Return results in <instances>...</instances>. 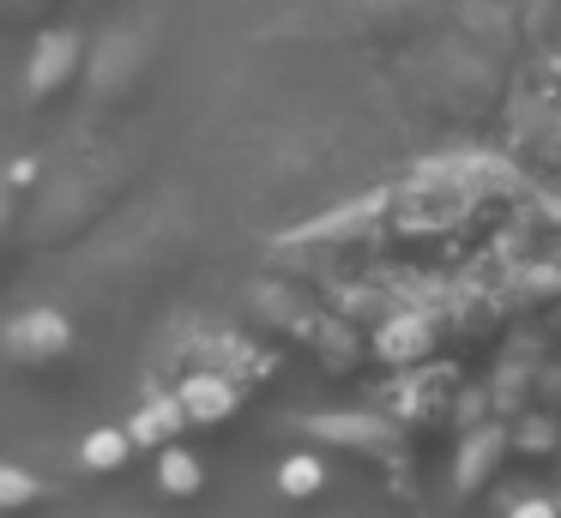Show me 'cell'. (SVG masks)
<instances>
[{"label": "cell", "instance_id": "52a82bcc", "mask_svg": "<svg viewBox=\"0 0 561 518\" xmlns=\"http://www.w3.org/2000/svg\"><path fill=\"white\" fill-rule=\"evenodd\" d=\"M127 452H134L127 428H91L85 440H79V464H85V470H122Z\"/></svg>", "mask_w": 561, "mask_h": 518}, {"label": "cell", "instance_id": "8fae6325", "mask_svg": "<svg viewBox=\"0 0 561 518\" xmlns=\"http://www.w3.org/2000/svg\"><path fill=\"white\" fill-rule=\"evenodd\" d=\"M416 344H423V332H416V325H392V332H380V349H399V356H411Z\"/></svg>", "mask_w": 561, "mask_h": 518}, {"label": "cell", "instance_id": "7a4b0ae2", "mask_svg": "<svg viewBox=\"0 0 561 518\" xmlns=\"http://www.w3.org/2000/svg\"><path fill=\"white\" fill-rule=\"evenodd\" d=\"M182 410H187V422H230L236 416V404H242V392H236V380L230 373H218V368H194L182 380Z\"/></svg>", "mask_w": 561, "mask_h": 518}, {"label": "cell", "instance_id": "6da1fadb", "mask_svg": "<svg viewBox=\"0 0 561 518\" xmlns=\"http://www.w3.org/2000/svg\"><path fill=\"white\" fill-rule=\"evenodd\" d=\"M67 344H73V325H67L61 308H31L7 325V349H13L19 361H49V356H61Z\"/></svg>", "mask_w": 561, "mask_h": 518}, {"label": "cell", "instance_id": "8992f818", "mask_svg": "<svg viewBox=\"0 0 561 518\" xmlns=\"http://www.w3.org/2000/svg\"><path fill=\"white\" fill-rule=\"evenodd\" d=\"M327 488V464H320L314 452H290L278 464V494L284 500H308V494H320Z\"/></svg>", "mask_w": 561, "mask_h": 518}, {"label": "cell", "instance_id": "5b68a950", "mask_svg": "<svg viewBox=\"0 0 561 518\" xmlns=\"http://www.w3.org/2000/svg\"><path fill=\"white\" fill-rule=\"evenodd\" d=\"M182 422H187L182 398H146V404L134 410V422H127V440L134 446H170Z\"/></svg>", "mask_w": 561, "mask_h": 518}, {"label": "cell", "instance_id": "9c48e42d", "mask_svg": "<svg viewBox=\"0 0 561 518\" xmlns=\"http://www.w3.org/2000/svg\"><path fill=\"white\" fill-rule=\"evenodd\" d=\"M31 500H43V482L31 476V470H19V464H0V506L19 513V506H31Z\"/></svg>", "mask_w": 561, "mask_h": 518}, {"label": "cell", "instance_id": "4fadbf2b", "mask_svg": "<svg viewBox=\"0 0 561 518\" xmlns=\"http://www.w3.org/2000/svg\"><path fill=\"white\" fill-rule=\"evenodd\" d=\"M7 175H13V187H25V181H37V163H31V157H19V163L7 169Z\"/></svg>", "mask_w": 561, "mask_h": 518}, {"label": "cell", "instance_id": "ba28073f", "mask_svg": "<svg viewBox=\"0 0 561 518\" xmlns=\"http://www.w3.org/2000/svg\"><path fill=\"white\" fill-rule=\"evenodd\" d=\"M158 482H163V494H199V482H206V470H199V458L187 452V446H163L158 452Z\"/></svg>", "mask_w": 561, "mask_h": 518}, {"label": "cell", "instance_id": "3957f363", "mask_svg": "<svg viewBox=\"0 0 561 518\" xmlns=\"http://www.w3.org/2000/svg\"><path fill=\"white\" fill-rule=\"evenodd\" d=\"M308 434L339 440V446H356V452H392L387 422H375V416H308Z\"/></svg>", "mask_w": 561, "mask_h": 518}, {"label": "cell", "instance_id": "5bb4252c", "mask_svg": "<svg viewBox=\"0 0 561 518\" xmlns=\"http://www.w3.org/2000/svg\"><path fill=\"white\" fill-rule=\"evenodd\" d=\"M556 518H561V494H556Z\"/></svg>", "mask_w": 561, "mask_h": 518}, {"label": "cell", "instance_id": "277c9868", "mask_svg": "<svg viewBox=\"0 0 561 518\" xmlns=\"http://www.w3.org/2000/svg\"><path fill=\"white\" fill-rule=\"evenodd\" d=\"M73 60H79V36L73 31H49L37 48H31V91H55V84L73 72Z\"/></svg>", "mask_w": 561, "mask_h": 518}, {"label": "cell", "instance_id": "30bf717a", "mask_svg": "<svg viewBox=\"0 0 561 518\" xmlns=\"http://www.w3.org/2000/svg\"><path fill=\"white\" fill-rule=\"evenodd\" d=\"M495 434H489V440H471V446H465V464H459V488H477V476H483V470H489V458H495Z\"/></svg>", "mask_w": 561, "mask_h": 518}, {"label": "cell", "instance_id": "7c38bea8", "mask_svg": "<svg viewBox=\"0 0 561 518\" xmlns=\"http://www.w3.org/2000/svg\"><path fill=\"white\" fill-rule=\"evenodd\" d=\"M507 518H556V500H513Z\"/></svg>", "mask_w": 561, "mask_h": 518}]
</instances>
